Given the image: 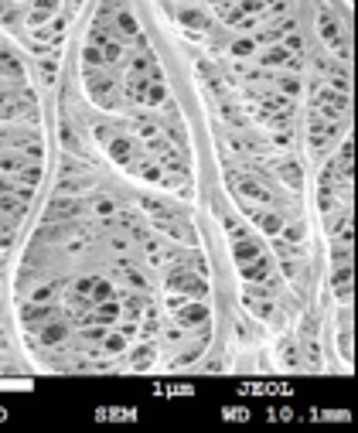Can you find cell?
Segmentation results:
<instances>
[{
	"mask_svg": "<svg viewBox=\"0 0 358 433\" xmlns=\"http://www.w3.org/2000/svg\"><path fill=\"white\" fill-rule=\"evenodd\" d=\"M65 215H76V201H55L52 205V212H48V219H65Z\"/></svg>",
	"mask_w": 358,
	"mask_h": 433,
	"instance_id": "ffe728a7",
	"label": "cell"
},
{
	"mask_svg": "<svg viewBox=\"0 0 358 433\" xmlns=\"http://www.w3.org/2000/svg\"><path fill=\"white\" fill-rule=\"evenodd\" d=\"M65 335H69V328L58 324V321H52V324L41 328V342H45V345H58V342H65Z\"/></svg>",
	"mask_w": 358,
	"mask_h": 433,
	"instance_id": "e0dca14e",
	"label": "cell"
},
{
	"mask_svg": "<svg viewBox=\"0 0 358 433\" xmlns=\"http://www.w3.org/2000/svg\"><path fill=\"white\" fill-rule=\"evenodd\" d=\"M335 290H338L342 300L348 304V297H352V266H348V263L335 266Z\"/></svg>",
	"mask_w": 358,
	"mask_h": 433,
	"instance_id": "4fadbf2b",
	"label": "cell"
},
{
	"mask_svg": "<svg viewBox=\"0 0 358 433\" xmlns=\"http://www.w3.org/2000/svg\"><path fill=\"white\" fill-rule=\"evenodd\" d=\"M232 249H236V263H239V269H243V276L249 283H263L269 276V260H267V253L256 246V239L236 232V246Z\"/></svg>",
	"mask_w": 358,
	"mask_h": 433,
	"instance_id": "6da1fadb",
	"label": "cell"
},
{
	"mask_svg": "<svg viewBox=\"0 0 358 433\" xmlns=\"http://www.w3.org/2000/svg\"><path fill=\"white\" fill-rule=\"evenodd\" d=\"M0 76H3V79H14L17 86L24 82V69H21V62H17L10 52H0Z\"/></svg>",
	"mask_w": 358,
	"mask_h": 433,
	"instance_id": "7c38bea8",
	"label": "cell"
},
{
	"mask_svg": "<svg viewBox=\"0 0 358 433\" xmlns=\"http://www.w3.org/2000/svg\"><path fill=\"white\" fill-rule=\"evenodd\" d=\"M102 348H106L109 355H120V351H126V335H123V331H120V335H109V331H106Z\"/></svg>",
	"mask_w": 358,
	"mask_h": 433,
	"instance_id": "d6986e66",
	"label": "cell"
},
{
	"mask_svg": "<svg viewBox=\"0 0 358 433\" xmlns=\"http://www.w3.org/2000/svg\"><path fill=\"white\" fill-rule=\"evenodd\" d=\"M181 17H184V21H188L191 27H205V17H201V14H194V10H184Z\"/></svg>",
	"mask_w": 358,
	"mask_h": 433,
	"instance_id": "cb8c5ba5",
	"label": "cell"
},
{
	"mask_svg": "<svg viewBox=\"0 0 358 433\" xmlns=\"http://www.w3.org/2000/svg\"><path fill=\"white\" fill-rule=\"evenodd\" d=\"M249 219L267 232V236H280V229H283V215H276V212H263V208H249Z\"/></svg>",
	"mask_w": 358,
	"mask_h": 433,
	"instance_id": "9c48e42d",
	"label": "cell"
},
{
	"mask_svg": "<svg viewBox=\"0 0 358 433\" xmlns=\"http://www.w3.org/2000/svg\"><path fill=\"white\" fill-rule=\"evenodd\" d=\"M263 65H297V58L283 45H276V48H269L267 55H263Z\"/></svg>",
	"mask_w": 358,
	"mask_h": 433,
	"instance_id": "2e32d148",
	"label": "cell"
},
{
	"mask_svg": "<svg viewBox=\"0 0 358 433\" xmlns=\"http://www.w3.org/2000/svg\"><path fill=\"white\" fill-rule=\"evenodd\" d=\"M321 38L338 52V45H342V55H348V45H345V34H342V27H338V21L328 14V10H321Z\"/></svg>",
	"mask_w": 358,
	"mask_h": 433,
	"instance_id": "ba28073f",
	"label": "cell"
},
{
	"mask_svg": "<svg viewBox=\"0 0 358 433\" xmlns=\"http://www.w3.org/2000/svg\"><path fill=\"white\" fill-rule=\"evenodd\" d=\"M168 290L171 293H184V297H194V300H205V293H208V283H205V276L198 273V269H171L168 273Z\"/></svg>",
	"mask_w": 358,
	"mask_h": 433,
	"instance_id": "7a4b0ae2",
	"label": "cell"
},
{
	"mask_svg": "<svg viewBox=\"0 0 358 433\" xmlns=\"http://www.w3.org/2000/svg\"><path fill=\"white\" fill-rule=\"evenodd\" d=\"M280 89H283L287 96H297V92H300V82H297L293 76H280Z\"/></svg>",
	"mask_w": 358,
	"mask_h": 433,
	"instance_id": "44dd1931",
	"label": "cell"
},
{
	"mask_svg": "<svg viewBox=\"0 0 358 433\" xmlns=\"http://www.w3.org/2000/svg\"><path fill=\"white\" fill-rule=\"evenodd\" d=\"M307 137H311V151H314V154H324V151L338 140V123L314 113L311 123H307Z\"/></svg>",
	"mask_w": 358,
	"mask_h": 433,
	"instance_id": "277c9868",
	"label": "cell"
},
{
	"mask_svg": "<svg viewBox=\"0 0 358 433\" xmlns=\"http://www.w3.org/2000/svg\"><path fill=\"white\" fill-rule=\"evenodd\" d=\"M276 171H280V177H287V184H290V188H300V184H304V181H300V168H297L293 161H283Z\"/></svg>",
	"mask_w": 358,
	"mask_h": 433,
	"instance_id": "ac0fdd59",
	"label": "cell"
},
{
	"mask_svg": "<svg viewBox=\"0 0 358 433\" xmlns=\"http://www.w3.org/2000/svg\"><path fill=\"white\" fill-rule=\"evenodd\" d=\"M314 113L324 116V120H342L348 116V92H338V89H321L314 96Z\"/></svg>",
	"mask_w": 358,
	"mask_h": 433,
	"instance_id": "3957f363",
	"label": "cell"
},
{
	"mask_svg": "<svg viewBox=\"0 0 358 433\" xmlns=\"http://www.w3.org/2000/svg\"><path fill=\"white\" fill-rule=\"evenodd\" d=\"M86 89L99 106H106V109L116 106V82L109 76H102L99 69H86Z\"/></svg>",
	"mask_w": 358,
	"mask_h": 433,
	"instance_id": "5b68a950",
	"label": "cell"
},
{
	"mask_svg": "<svg viewBox=\"0 0 358 433\" xmlns=\"http://www.w3.org/2000/svg\"><path fill=\"white\" fill-rule=\"evenodd\" d=\"M45 300H52V287H41V290H34V304H45Z\"/></svg>",
	"mask_w": 358,
	"mask_h": 433,
	"instance_id": "484cf974",
	"label": "cell"
},
{
	"mask_svg": "<svg viewBox=\"0 0 358 433\" xmlns=\"http://www.w3.org/2000/svg\"><path fill=\"white\" fill-rule=\"evenodd\" d=\"M55 7H58V0H34V3H31V14H27V21L38 27V24H45V21L55 14Z\"/></svg>",
	"mask_w": 358,
	"mask_h": 433,
	"instance_id": "5bb4252c",
	"label": "cell"
},
{
	"mask_svg": "<svg viewBox=\"0 0 358 433\" xmlns=\"http://www.w3.org/2000/svg\"><path fill=\"white\" fill-rule=\"evenodd\" d=\"M140 31H137V21H133V14L130 10H120L116 14V38L123 41V38H137Z\"/></svg>",
	"mask_w": 358,
	"mask_h": 433,
	"instance_id": "9a60e30c",
	"label": "cell"
},
{
	"mask_svg": "<svg viewBox=\"0 0 358 433\" xmlns=\"http://www.w3.org/2000/svg\"><path fill=\"white\" fill-rule=\"evenodd\" d=\"M96 212H102V215H109V212H113V201H106V198H99V201H96Z\"/></svg>",
	"mask_w": 358,
	"mask_h": 433,
	"instance_id": "4316f807",
	"label": "cell"
},
{
	"mask_svg": "<svg viewBox=\"0 0 358 433\" xmlns=\"http://www.w3.org/2000/svg\"><path fill=\"white\" fill-rule=\"evenodd\" d=\"M150 358H154V355H150V348H140V351L133 355V365H137V368H144V365H150Z\"/></svg>",
	"mask_w": 358,
	"mask_h": 433,
	"instance_id": "603a6c76",
	"label": "cell"
},
{
	"mask_svg": "<svg viewBox=\"0 0 358 433\" xmlns=\"http://www.w3.org/2000/svg\"><path fill=\"white\" fill-rule=\"evenodd\" d=\"M246 304H249V311L253 314H260V318H269V311H273V304H269V293L263 287H246Z\"/></svg>",
	"mask_w": 358,
	"mask_h": 433,
	"instance_id": "30bf717a",
	"label": "cell"
},
{
	"mask_svg": "<svg viewBox=\"0 0 358 433\" xmlns=\"http://www.w3.org/2000/svg\"><path fill=\"white\" fill-rule=\"evenodd\" d=\"M140 307H144V297H133V293H130V297H126V318H137Z\"/></svg>",
	"mask_w": 358,
	"mask_h": 433,
	"instance_id": "7402d4cb",
	"label": "cell"
},
{
	"mask_svg": "<svg viewBox=\"0 0 358 433\" xmlns=\"http://www.w3.org/2000/svg\"><path fill=\"white\" fill-rule=\"evenodd\" d=\"M253 48H256V41H236V45H232V52H236V55H249Z\"/></svg>",
	"mask_w": 358,
	"mask_h": 433,
	"instance_id": "d4e9b609",
	"label": "cell"
},
{
	"mask_svg": "<svg viewBox=\"0 0 358 433\" xmlns=\"http://www.w3.org/2000/svg\"><path fill=\"white\" fill-rule=\"evenodd\" d=\"M232 184H236V191L243 195V198H256L260 205H269L273 201V191L269 188H263L256 177H246V174H236L232 177Z\"/></svg>",
	"mask_w": 358,
	"mask_h": 433,
	"instance_id": "52a82bcc",
	"label": "cell"
},
{
	"mask_svg": "<svg viewBox=\"0 0 358 433\" xmlns=\"http://www.w3.org/2000/svg\"><path fill=\"white\" fill-rule=\"evenodd\" d=\"M175 318H178L181 328H201V324H208V307L191 297V300H184L178 311H175Z\"/></svg>",
	"mask_w": 358,
	"mask_h": 433,
	"instance_id": "8992f818",
	"label": "cell"
},
{
	"mask_svg": "<svg viewBox=\"0 0 358 433\" xmlns=\"http://www.w3.org/2000/svg\"><path fill=\"white\" fill-rule=\"evenodd\" d=\"M109 147V157L116 161V164H133V140H126V137H116V140H109L106 144Z\"/></svg>",
	"mask_w": 358,
	"mask_h": 433,
	"instance_id": "8fae6325",
	"label": "cell"
}]
</instances>
